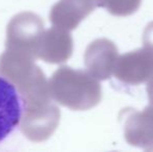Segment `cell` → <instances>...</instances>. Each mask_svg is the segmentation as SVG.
Masks as SVG:
<instances>
[{
    "instance_id": "cell-8",
    "label": "cell",
    "mask_w": 153,
    "mask_h": 152,
    "mask_svg": "<svg viewBox=\"0 0 153 152\" xmlns=\"http://www.w3.org/2000/svg\"><path fill=\"white\" fill-rule=\"evenodd\" d=\"M98 7L106 8L109 14L126 17L134 14L140 8L142 0H96Z\"/></svg>"
},
{
    "instance_id": "cell-4",
    "label": "cell",
    "mask_w": 153,
    "mask_h": 152,
    "mask_svg": "<svg viewBox=\"0 0 153 152\" xmlns=\"http://www.w3.org/2000/svg\"><path fill=\"white\" fill-rule=\"evenodd\" d=\"M124 138L129 145L144 150L153 148V106H146L143 110H124L122 114Z\"/></svg>"
},
{
    "instance_id": "cell-7",
    "label": "cell",
    "mask_w": 153,
    "mask_h": 152,
    "mask_svg": "<svg viewBox=\"0 0 153 152\" xmlns=\"http://www.w3.org/2000/svg\"><path fill=\"white\" fill-rule=\"evenodd\" d=\"M96 7V0H59L51 10L50 21L55 26L72 30Z\"/></svg>"
},
{
    "instance_id": "cell-6",
    "label": "cell",
    "mask_w": 153,
    "mask_h": 152,
    "mask_svg": "<svg viewBox=\"0 0 153 152\" xmlns=\"http://www.w3.org/2000/svg\"><path fill=\"white\" fill-rule=\"evenodd\" d=\"M73 52V40L69 31L54 26L43 33L36 57L47 63L61 64L70 59Z\"/></svg>"
},
{
    "instance_id": "cell-9",
    "label": "cell",
    "mask_w": 153,
    "mask_h": 152,
    "mask_svg": "<svg viewBox=\"0 0 153 152\" xmlns=\"http://www.w3.org/2000/svg\"><path fill=\"white\" fill-rule=\"evenodd\" d=\"M143 46L153 51V21L148 23L143 33Z\"/></svg>"
},
{
    "instance_id": "cell-5",
    "label": "cell",
    "mask_w": 153,
    "mask_h": 152,
    "mask_svg": "<svg viewBox=\"0 0 153 152\" xmlns=\"http://www.w3.org/2000/svg\"><path fill=\"white\" fill-rule=\"evenodd\" d=\"M22 104L15 85L0 76V143L21 123Z\"/></svg>"
},
{
    "instance_id": "cell-1",
    "label": "cell",
    "mask_w": 153,
    "mask_h": 152,
    "mask_svg": "<svg viewBox=\"0 0 153 152\" xmlns=\"http://www.w3.org/2000/svg\"><path fill=\"white\" fill-rule=\"evenodd\" d=\"M50 97L73 110H88L102 99V87L89 72L62 67L48 83Z\"/></svg>"
},
{
    "instance_id": "cell-10",
    "label": "cell",
    "mask_w": 153,
    "mask_h": 152,
    "mask_svg": "<svg viewBox=\"0 0 153 152\" xmlns=\"http://www.w3.org/2000/svg\"><path fill=\"white\" fill-rule=\"evenodd\" d=\"M146 91L148 94V99H149L150 104L153 106V77L150 80H148L147 87H146Z\"/></svg>"
},
{
    "instance_id": "cell-2",
    "label": "cell",
    "mask_w": 153,
    "mask_h": 152,
    "mask_svg": "<svg viewBox=\"0 0 153 152\" xmlns=\"http://www.w3.org/2000/svg\"><path fill=\"white\" fill-rule=\"evenodd\" d=\"M114 74L118 80L130 85L147 82L153 77V51L143 48L118 57Z\"/></svg>"
},
{
    "instance_id": "cell-3",
    "label": "cell",
    "mask_w": 153,
    "mask_h": 152,
    "mask_svg": "<svg viewBox=\"0 0 153 152\" xmlns=\"http://www.w3.org/2000/svg\"><path fill=\"white\" fill-rule=\"evenodd\" d=\"M119 57L116 44L108 39H97L88 46L85 64L88 72L98 80H106L114 74Z\"/></svg>"
}]
</instances>
